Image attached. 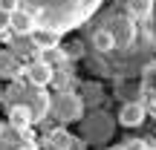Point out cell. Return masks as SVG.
<instances>
[{"label":"cell","instance_id":"6da1fadb","mask_svg":"<svg viewBox=\"0 0 156 150\" xmlns=\"http://www.w3.org/2000/svg\"><path fill=\"white\" fill-rule=\"evenodd\" d=\"M87 40L93 46V52H98L101 61H110L119 52H130V49H145V46H156L153 38H142V26L139 20L127 15V12H104L93 26L87 29ZM133 55V52H130Z\"/></svg>","mask_w":156,"mask_h":150},{"label":"cell","instance_id":"7a4b0ae2","mask_svg":"<svg viewBox=\"0 0 156 150\" xmlns=\"http://www.w3.org/2000/svg\"><path fill=\"white\" fill-rule=\"evenodd\" d=\"M17 3L35 17V26L64 35L84 26L98 12L101 0H17Z\"/></svg>","mask_w":156,"mask_h":150},{"label":"cell","instance_id":"3957f363","mask_svg":"<svg viewBox=\"0 0 156 150\" xmlns=\"http://www.w3.org/2000/svg\"><path fill=\"white\" fill-rule=\"evenodd\" d=\"M0 104L12 107V104H23L32 113V124H41L44 118H49V104L52 95L46 92V87H32L26 81H9L6 92L0 95Z\"/></svg>","mask_w":156,"mask_h":150},{"label":"cell","instance_id":"277c9868","mask_svg":"<svg viewBox=\"0 0 156 150\" xmlns=\"http://www.w3.org/2000/svg\"><path fill=\"white\" fill-rule=\"evenodd\" d=\"M116 118L110 116L107 110H93V113H84V118L78 121V139L84 145H93V147H101L113 139L116 133Z\"/></svg>","mask_w":156,"mask_h":150},{"label":"cell","instance_id":"5b68a950","mask_svg":"<svg viewBox=\"0 0 156 150\" xmlns=\"http://www.w3.org/2000/svg\"><path fill=\"white\" fill-rule=\"evenodd\" d=\"M49 116L55 118L61 127H67V124H73V121H81L84 118L81 95H78L75 89H69V92H55L52 95V104H49Z\"/></svg>","mask_w":156,"mask_h":150},{"label":"cell","instance_id":"8992f818","mask_svg":"<svg viewBox=\"0 0 156 150\" xmlns=\"http://www.w3.org/2000/svg\"><path fill=\"white\" fill-rule=\"evenodd\" d=\"M139 75H142L139 78V98H142V104H145L147 116L156 118V58L142 67Z\"/></svg>","mask_w":156,"mask_h":150},{"label":"cell","instance_id":"52a82bcc","mask_svg":"<svg viewBox=\"0 0 156 150\" xmlns=\"http://www.w3.org/2000/svg\"><path fill=\"white\" fill-rule=\"evenodd\" d=\"M52 75H55V69H52L46 61H41V58L23 64V81L32 84V87H49Z\"/></svg>","mask_w":156,"mask_h":150},{"label":"cell","instance_id":"ba28073f","mask_svg":"<svg viewBox=\"0 0 156 150\" xmlns=\"http://www.w3.org/2000/svg\"><path fill=\"white\" fill-rule=\"evenodd\" d=\"M23 145H35L32 130H29V133H20V130H15L9 121H0V150H17Z\"/></svg>","mask_w":156,"mask_h":150},{"label":"cell","instance_id":"9c48e42d","mask_svg":"<svg viewBox=\"0 0 156 150\" xmlns=\"http://www.w3.org/2000/svg\"><path fill=\"white\" fill-rule=\"evenodd\" d=\"M145 116H147L145 104L133 98V101H124V104L119 107V116H116V121L122 124V127H139V124H145Z\"/></svg>","mask_w":156,"mask_h":150},{"label":"cell","instance_id":"30bf717a","mask_svg":"<svg viewBox=\"0 0 156 150\" xmlns=\"http://www.w3.org/2000/svg\"><path fill=\"white\" fill-rule=\"evenodd\" d=\"M35 29V17L29 15L26 9H12L9 12V32L15 35V38H29V32Z\"/></svg>","mask_w":156,"mask_h":150},{"label":"cell","instance_id":"8fae6325","mask_svg":"<svg viewBox=\"0 0 156 150\" xmlns=\"http://www.w3.org/2000/svg\"><path fill=\"white\" fill-rule=\"evenodd\" d=\"M0 78H6V81H23V64L12 49H0Z\"/></svg>","mask_w":156,"mask_h":150},{"label":"cell","instance_id":"7c38bea8","mask_svg":"<svg viewBox=\"0 0 156 150\" xmlns=\"http://www.w3.org/2000/svg\"><path fill=\"white\" fill-rule=\"evenodd\" d=\"M73 141H75V136L69 133L67 127H55V130H49V133H44L41 145H44V150H69Z\"/></svg>","mask_w":156,"mask_h":150},{"label":"cell","instance_id":"4fadbf2b","mask_svg":"<svg viewBox=\"0 0 156 150\" xmlns=\"http://www.w3.org/2000/svg\"><path fill=\"white\" fill-rule=\"evenodd\" d=\"M29 40H32V46L38 52H49V49H58V40H61V35L52 32V29H41L35 26L32 32H29Z\"/></svg>","mask_w":156,"mask_h":150},{"label":"cell","instance_id":"5bb4252c","mask_svg":"<svg viewBox=\"0 0 156 150\" xmlns=\"http://www.w3.org/2000/svg\"><path fill=\"white\" fill-rule=\"evenodd\" d=\"M9 110V124L15 130H20V133H29V127H32V113H29V107L23 104H12L6 107Z\"/></svg>","mask_w":156,"mask_h":150},{"label":"cell","instance_id":"9a60e30c","mask_svg":"<svg viewBox=\"0 0 156 150\" xmlns=\"http://www.w3.org/2000/svg\"><path fill=\"white\" fill-rule=\"evenodd\" d=\"M124 6H127L124 12L139 23H147L153 17V0H124Z\"/></svg>","mask_w":156,"mask_h":150},{"label":"cell","instance_id":"2e32d148","mask_svg":"<svg viewBox=\"0 0 156 150\" xmlns=\"http://www.w3.org/2000/svg\"><path fill=\"white\" fill-rule=\"evenodd\" d=\"M81 101H84V107H95L98 110V104L104 101V89L98 87L95 81H87V84H81Z\"/></svg>","mask_w":156,"mask_h":150},{"label":"cell","instance_id":"e0dca14e","mask_svg":"<svg viewBox=\"0 0 156 150\" xmlns=\"http://www.w3.org/2000/svg\"><path fill=\"white\" fill-rule=\"evenodd\" d=\"M52 87H55V92H69V89H75V75H69L67 72V69H64V72H55V75H52Z\"/></svg>","mask_w":156,"mask_h":150},{"label":"cell","instance_id":"ac0fdd59","mask_svg":"<svg viewBox=\"0 0 156 150\" xmlns=\"http://www.w3.org/2000/svg\"><path fill=\"white\" fill-rule=\"evenodd\" d=\"M107 150H156V141L153 139H127L122 145H113Z\"/></svg>","mask_w":156,"mask_h":150},{"label":"cell","instance_id":"d6986e66","mask_svg":"<svg viewBox=\"0 0 156 150\" xmlns=\"http://www.w3.org/2000/svg\"><path fill=\"white\" fill-rule=\"evenodd\" d=\"M0 38L3 40H12V32H9V12L0 9Z\"/></svg>","mask_w":156,"mask_h":150},{"label":"cell","instance_id":"ffe728a7","mask_svg":"<svg viewBox=\"0 0 156 150\" xmlns=\"http://www.w3.org/2000/svg\"><path fill=\"white\" fill-rule=\"evenodd\" d=\"M17 6H20L17 0H0V9L3 12H12V9H17Z\"/></svg>","mask_w":156,"mask_h":150},{"label":"cell","instance_id":"44dd1931","mask_svg":"<svg viewBox=\"0 0 156 150\" xmlns=\"http://www.w3.org/2000/svg\"><path fill=\"white\" fill-rule=\"evenodd\" d=\"M69 150H87V145H84L81 139H75V141H73V147H69Z\"/></svg>","mask_w":156,"mask_h":150},{"label":"cell","instance_id":"7402d4cb","mask_svg":"<svg viewBox=\"0 0 156 150\" xmlns=\"http://www.w3.org/2000/svg\"><path fill=\"white\" fill-rule=\"evenodd\" d=\"M17 150H38L35 145H23V147H17Z\"/></svg>","mask_w":156,"mask_h":150},{"label":"cell","instance_id":"603a6c76","mask_svg":"<svg viewBox=\"0 0 156 150\" xmlns=\"http://www.w3.org/2000/svg\"><path fill=\"white\" fill-rule=\"evenodd\" d=\"M153 17H156V0H153Z\"/></svg>","mask_w":156,"mask_h":150}]
</instances>
